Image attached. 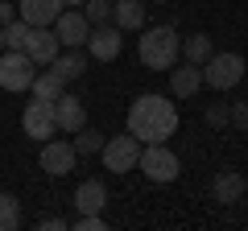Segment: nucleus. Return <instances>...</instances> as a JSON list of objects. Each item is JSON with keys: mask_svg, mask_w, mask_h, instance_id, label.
Returning <instances> with one entry per match:
<instances>
[{"mask_svg": "<svg viewBox=\"0 0 248 231\" xmlns=\"http://www.w3.org/2000/svg\"><path fill=\"white\" fill-rule=\"evenodd\" d=\"M54 124H58V132L75 136L83 124H87V107H83L79 99L71 95V91H62V95L54 99Z\"/></svg>", "mask_w": 248, "mask_h": 231, "instance_id": "obj_11", "label": "nucleus"}, {"mask_svg": "<svg viewBox=\"0 0 248 231\" xmlns=\"http://www.w3.org/2000/svg\"><path fill=\"white\" fill-rule=\"evenodd\" d=\"M112 21H116V29H141L145 25V4L141 0H116L112 4Z\"/></svg>", "mask_w": 248, "mask_h": 231, "instance_id": "obj_17", "label": "nucleus"}, {"mask_svg": "<svg viewBox=\"0 0 248 231\" xmlns=\"http://www.w3.org/2000/svg\"><path fill=\"white\" fill-rule=\"evenodd\" d=\"M75 153H79V157H83V153H99V149H104V136H99L95 132V128H87V124H83L79 128V132H75Z\"/></svg>", "mask_w": 248, "mask_h": 231, "instance_id": "obj_22", "label": "nucleus"}, {"mask_svg": "<svg viewBox=\"0 0 248 231\" xmlns=\"http://www.w3.org/2000/svg\"><path fill=\"white\" fill-rule=\"evenodd\" d=\"M0 50H4V29H0Z\"/></svg>", "mask_w": 248, "mask_h": 231, "instance_id": "obj_30", "label": "nucleus"}, {"mask_svg": "<svg viewBox=\"0 0 248 231\" xmlns=\"http://www.w3.org/2000/svg\"><path fill=\"white\" fill-rule=\"evenodd\" d=\"M54 37H58V45H66V50H75V45H87L91 37V21L83 17V13H58V21H54Z\"/></svg>", "mask_w": 248, "mask_h": 231, "instance_id": "obj_7", "label": "nucleus"}, {"mask_svg": "<svg viewBox=\"0 0 248 231\" xmlns=\"http://www.w3.org/2000/svg\"><path fill=\"white\" fill-rule=\"evenodd\" d=\"M62 4H83V0H62Z\"/></svg>", "mask_w": 248, "mask_h": 231, "instance_id": "obj_31", "label": "nucleus"}, {"mask_svg": "<svg viewBox=\"0 0 248 231\" xmlns=\"http://www.w3.org/2000/svg\"><path fill=\"white\" fill-rule=\"evenodd\" d=\"M75 161H79V153H75V144H71V141H46V144H42V169L50 173V178L71 173Z\"/></svg>", "mask_w": 248, "mask_h": 231, "instance_id": "obj_10", "label": "nucleus"}, {"mask_svg": "<svg viewBox=\"0 0 248 231\" xmlns=\"http://www.w3.org/2000/svg\"><path fill=\"white\" fill-rule=\"evenodd\" d=\"M128 132L145 144H157V141H170L178 132V107L170 103L166 95H141L133 99L128 107Z\"/></svg>", "mask_w": 248, "mask_h": 231, "instance_id": "obj_1", "label": "nucleus"}, {"mask_svg": "<svg viewBox=\"0 0 248 231\" xmlns=\"http://www.w3.org/2000/svg\"><path fill=\"white\" fill-rule=\"evenodd\" d=\"M240 79H244V58H240V54H211V58H207V71H203L207 87L232 91Z\"/></svg>", "mask_w": 248, "mask_h": 231, "instance_id": "obj_4", "label": "nucleus"}, {"mask_svg": "<svg viewBox=\"0 0 248 231\" xmlns=\"http://www.w3.org/2000/svg\"><path fill=\"white\" fill-rule=\"evenodd\" d=\"M29 91H33V99H46V103H54V99L66 91V79H62L58 71H42V74H33Z\"/></svg>", "mask_w": 248, "mask_h": 231, "instance_id": "obj_18", "label": "nucleus"}, {"mask_svg": "<svg viewBox=\"0 0 248 231\" xmlns=\"http://www.w3.org/2000/svg\"><path fill=\"white\" fill-rule=\"evenodd\" d=\"M25 33H29L25 21H9V25H4V45H9V50H25Z\"/></svg>", "mask_w": 248, "mask_h": 231, "instance_id": "obj_24", "label": "nucleus"}, {"mask_svg": "<svg viewBox=\"0 0 248 231\" xmlns=\"http://www.w3.org/2000/svg\"><path fill=\"white\" fill-rule=\"evenodd\" d=\"M75 227H79V231H104L108 223L99 219V215H79V219H75Z\"/></svg>", "mask_w": 248, "mask_h": 231, "instance_id": "obj_26", "label": "nucleus"}, {"mask_svg": "<svg viewBox=\"0 0 248 231\" xmlns=\"http://www.w3.org/2000/svg\"><path fill=\"white\" fill-rule=\"evenodd\" d=\"M170 87H174L178 99H190L199 87H203V71H199L195 62H186V66H170Z\"/></svg>", "mask_w": 248, "mask_h": 231, "instance_id": "obj_16", "label": "nucleus"}, {"mask_svg": "<svg viewBox=\"0 0 248 231\" xmlns=\"http://www.w3.org/2000/svg\"><path fill=\"white\" fill-rule=\"evenodd\" d=\"M21 128H25V136H33V141H50V136L58 132V124H54V103L33 99V103L25 107V116H21Z\"/></svg>", "mask_w": 248, "mask_h": 231, "instance_id": "obj_8", "label": "nucleus"}, {"mask_svg": "<svg viewBox=\"0 0 248 231\" xmlns=\"http://www.w3.org/2000/svg\"><path fill=\"white\" fill-rule=\"evenodd\" d=\"M99 157H104V165L112 169V173H128V169H137V161H141V141H137L133 132L108 136L104 149H99Z\"/></svg>", "mask_w": 248, "mask_h": 231, "instance_id": "obj_3", "label": "nucleus"}, {"mask_svg": "<svg viewBox=\"0 0 248 231\" xmlns=\"http://www.w3.org/2000/svg\"><path fill=\"white\" fill-rule=\"evenodd\" d=\"M207 120H211V124H228V107H211Z\"/></svg>", "mask_w": 248, "mask_h": 231, "instance_id": "obj_28", "label": "nucleus"}, {"mask_svg": "<svg viewBox=\"0 0 248 231\" xmlns=\"http://www.w3.org/2000/svg\"><path fill=\"white\" fill-rule=\"evenodd\" d=\"M87 9H83V17L91 21V25H108V17H112V0H83Z\"/></svg>", "mask_w": 248, "mask_h": 231, "instance_id": "obj_23", "label": "nucleus"}, {"mask_svg": "<svg viewBox=\"0 0 248 231\" xmlns=\"http://www.w3.org/2000/svg\"><path fill=\"white\" fill-rule=\"evenodd\" d=\"M58 37H54V29L50 25H29V33H25V54L33 58L37 66H50L54 58H58Z\"/></svg>", "mask_w": 248, "mask_h": 231, "instance_id": "obj_9", "label": "nucleus"}, {"mask_svg": "<svg viewBox=\"0 0 248 231\" xmlns=\"http://www.w3.org/2000/svg\"><path fill=\"white\" fill-rule=\"evenodd\" d=\"M87 50H91V58H99V62H112L116 54H120V29H116V25H99V29H91Z\"/></svg>", "mask_w": 248, "mask_h": 231, "instance_id": "obj_12", "label": "nucleus"}, {"mask_svg": "<svg viewBox=\"0 0 248 231\" xmlns=\"http://www.w3.org/2000/svg\"><path fill=\"white\" fill-rule=\"evenodd\" d=\"M228 120H232V124L240 128V132H248V99H244V103H236V107H232V112H228Z\"/></svg>", "mask_w": 248, "mask_h": 231, "instance_id": "obj_25", "label": "nucleus"}, {"mask_svg": "<svg viewBox=\"0 0 248 231\" xmlns=\"http://www.w3.org/2000/svg\"><path fill=\"white\" fill-rule=\"evenodd\" d=\"M13 17H17V13H13V4H9V0H0V29L9 25V21H13Z\"/></svg>", "mask_w": 248, "mask_h": 231, "instance_id": "obj_27", "label": "nucleus"}, {"mask_svg": "<svg viewBox=\"0 0 248 231\" xmlns=\"http://www.w3.org/2000/svg\"><path fill=\"white\" fill-rule=\"evenodd\" d=\"M17 13H21L25 25H54L58 13H62V0H21Z\"/></svg>", "mask_w": 248, "mask_h": 231, "instance_id": "obj_13", "label": "nucleus"}, {"mask_svg": "<svg viewBox=\"0 0 248 231\" xmlns=\"http://www.w3.org/2000/svg\"><path fill=\"white\" fill-rule=\"evenodd\" d=\"M50 71H58L62 79L71 83V79H79V74L87 71V54H83L79 45H75V50H66V54L58 50V58H54V62H50Z\"/></svg>", "mask_w": 248, "mask_h": 231, "instance_id": "obj_19", "label": "nucleus"}, {"mask_svg": "<svg viewBox=\"0 0 248 231\" xmlns=\"http://www.w3.org/2000/svg\"><path fill=\"white\" fill-rule=\"evenodd\" d=\"M178 54H182V42H178L174 25H153L141 33L137 42V58H141L149 71H170L178 62Z\"/></svg>", "mask_w": 248, "mask_h": 231, "instance_id": "obj_2", "label": "nucleus"}, {"mask_svg": "<svg viewBox=\"0 0 248 231\" xmlns=\"http://www.w3.org/2000/svg\"><path fill=\"white\" fill-rule=\"evenodd\" d=\"M33 58H29L25 50H9L4 58H0V87L4 91H29V83H33Z\"/></svg>", "mask_w": 248, "mask_h": 231, "instance_id": "obj_5", "label": "nucleus"}, {"mask_svg": "<svg viewBox=\"0 0 248 231\" xmlns=\"http://www.w3.org/2000/svg\"><path fill=\"white\" fill-rule=\"evenodd\" d=\"M137 165H141V173H145L149 182H174V178H178V157L166 149V141L149 144V149L141 153Z\"/></svg>", "mask_w": 248, "mask_h": 231, "instance_id": "obj_6", "label": "nucleus"}, {"mask_svg": "<svg viewBox=\"0 0 248 231\" xmlns=\"http://www.w3.org/2000/svg\"><path fill=\"white\" fill-rule=\"evenodd\" d=\"M182 54H186V62H207V58H211V37H207V33H190V37H186V42H182Z\"/></svg>", "mask_w": 248, "mask_h": 231, "instance_id": "obj_20", "label": "nucleus"}, {"mask_svg": "<svg viewBox=\"0 0 248 231\" xmlns=\"http://www.w3.org/2000/svg\"><path fill=\"white\" fill-rule=\"evenodd\" d=\"M104 202H108V190H104V182H95V178H87L75 190V211L79 215H99Z\"/></svg>", "mask_w": 248, "mask_h": 231, "instance_id": "obj_15", "label": "nucleus"}, {"mask_svg": "<svg viewBox=\"0 0 248 231\" xmlns=\"http://www.w3.org/2000/svg\"><path fill=\"white\" fill-rule=\"evenodd\" d=\"M244 190H248V182L240 178L236 169H223V173H215V182H211V194H215V202H223V206L240 202V198H244Z\"/></svg>", "mask_w": 248, "mask_h": 231, "instance_id": "obj_14", "label": "nucleus"}, {"mask_svg": "<svg viewBox=\"0 0 248 231\" xmlns=\"http://www.w3.org/2000/svg\"><path fill=\"white\" fill-rule=\"evenodd\" d=\"M37 227H46V231H62L66 223H62V219H37Z\"/></svg>", "mask_w": 248, "mask_h": 231, "instance_id": "obj_29", "label": "nucleus"}, {"mask_svg": "<svg viewBox=\"0 0 248 231\" xmlns=\"http://www.w3.org/2000/svg\"><path fill=\"white\" fill-rule=\"evenodd\" d=\"M21 227V206L13 194H0V231H17Z\"/></svg>", "mask_w": 248, "mask_h": 231, "instance_id": "obj_21", "label": "nucleus"}]
</instances>
